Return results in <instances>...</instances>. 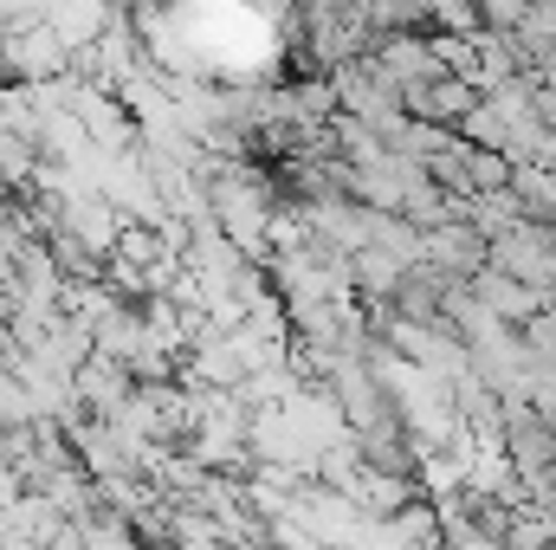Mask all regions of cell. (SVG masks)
I'll list each match as a JSON object with an SVG mask.
<instances>
[{"label":"cell","mask_w":556,"mask_h":550,"mask_svg":"<svg viewBox=\"0 0 556 550\" xmlns=\"http://www.w3.org/2000/svg\"><path fill=\"white\" fill-rule=\"evenodd\" d=\"M485 266L525 278V285H538V291H556V227L551 221H518L511 234L492 240V260H485Z\"/></svg>","instance_id":"6da1fadb"},{"label":"cell","mask_w":556,"mask_h":550,"mask_svg":"<svg viewBox=\"0 0 556 550\" xmlns=\"http://www.w3.org/2000/svg\"><path fill=\"white\" fill-rule=\"evenodd\" d=\"M420 260L440 278H453V285H472V278L485 273V260H492V240H485L472 221H440V227L427 234V253H420Z\"/></svg>","instance_id":"7a4b0ae2"},{"label":"cell","mask_w":556,"mask_h":550,"mask_svg":"<svg viewBox=\"0 0 556 550\" xmlns=\"http://www.w3.org/2000/svg\"><path fill=\"white\" fill-rule=\"evenodd\" d=\"M369 65H376L382 78H395L402 91H408V85H427V78H440V72H446V65H440L433 33H382V39L369 46Z\"/></svg>","instance_id":"3957f363"},{"label":"cell","mask_w":556,"mask_h":550,"mask_svg":"<svg viewBox=\"0 0 556 550\" xmlns=\"http://www.w3.org/2000/svg\"><path fill=\"white\" fill-rule=\"evenodd\" d=\"M402 111L415 117V124H440V130H459L472 111H479V91L466 85V78H453V72H440V78H427V85H408L402 91Z\"/></svg>","instance_id":"277c9868"},{"label":"cell","mask_w":556,"mask_h":550,"mask_svg":"<svg viewBox=\"0 0 556 550\" xmlns=\"http://www.w3.org/2000/svg\"><path fill=\"white\" fill-rule=\"evenodd\" d=\"M472 291H479L485 311H492L498 324H511V330H531V324L551 311V291H538V285H525V278L498 273V266H485V273L472 278Z\"/></svg>","instance_id":"5b68a950"},{"label":"cell","mask_w":556,"mask_h":550,"mask_svg":"<svg viewBox=\"0 0 556 550\" xmlns=\"http://www.w3.org/2000/svg\"><path fill=\"white\" fill-rule=\"evenodd\" d=\"M511 201L525 208V221H551L556 227V168L518 162V168H511Z\"/></svg>","instance_id":"8992f818"},{"label":"cell","mask_w":556,"mask_h":550,"mask_svg":"<svg viewBox=\"0 0 556 550\" xmlns=\"http://www.w3.org/2000/svg\"><path fill=\"white\" fill-rule=\"evenodd\" d=\"M433 33L479 39L485 33V0H433Z\"/></svg>","instance_id":"52a82bcc"},{"label":"cell","mask_w":556,"mask_h":550,"mask_svg":"<svg viewBox=\"0 0 556 550\" xmlns=\"http://www.w3.org/2000/svg\"><path fill=\"white\" fill-rule=\"evenodd\" d=\"M459 137L479 142V149H511V124H505V117H498V111H492V104L479 98V111H472V117L459 124Z\"/></svg>","instance_id":"ba28073f"},{"label":"cell","mask_w":556,"mask_h":550,"mask_svg":"<svg viewBox=\"0 0 556 550\" xmlns=\"http://www.w3.org/2000/svg\"><path fill=\"white\" fill-rule=\"evenodd\" d=\"M525 20H531V0H485V33L505 39V33H518Z\"/></svg>","instance_id":"9c48e42d"}]
</instances>
